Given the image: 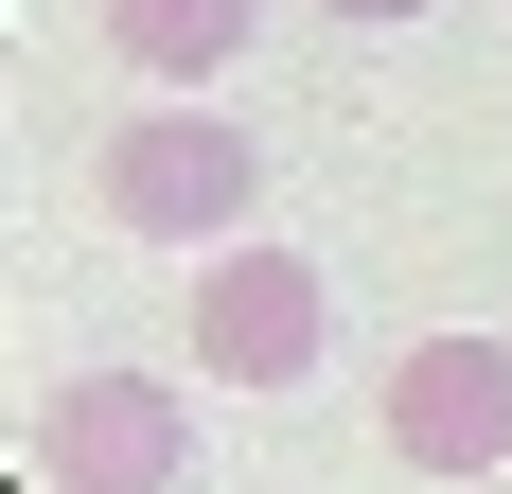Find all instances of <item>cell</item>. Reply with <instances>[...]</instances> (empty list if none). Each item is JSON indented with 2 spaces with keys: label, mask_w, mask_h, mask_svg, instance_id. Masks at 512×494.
<instances>
[{
  "label": "cell",
  "mask_w": 512,
  "mask_h": 494,
  "mask_svg": "<svg viewBox=\"0 0 512 494\" xmlns=\"http://www.w3.org/2000/svg\"><path fill=\"white\" fill-rule=\"evenodd\" d=\"M318 18H424V0H318Z\"/></svg>",
  "instance_id": "8992f818"
},
{
  "label": "cell",
  "mask_w": 512,
  "mask_h": 494,
  "mask_svg": "<svg viewBox=\"0 0 512 494\" xmlns=\"http://www.w3.org/2000/svg\"><path fill=\"white\" fill-rule=\"evenodd\" d=\"M248 36H265V0H106V53H124L142 89H212Z\"/></svg>",
  "instance_id": "5b68a950"
},
{
  "label": "cell",
  "mask_w": 512,
  "mask_h": 494,
  "mask_svg": "<svg viewBox=\"0 0 512 494\" xmlns=\"http://www.w3.org/2000/svg\"><path fill=\"white\" fill-rule=\"evenodd\" d=\"M389 459L407 477H512V336H407Z\"/></svg>",
  "instance_id": "277c9868"
},
{
  "label": "cell",
  "mask_w": 512,
  "mask_h": 494,
  "mask_svg": "<svg viewBox=\"0 0 512 494\" xmlns=\"http://www.w3.org/2000/svg\"><path fill=\"white\" fill-rule=\"evenodd\" d=\"M177 459H195V406L159 371H71L36 406V494H177Z\"/></svg>",
  "instance_id": "3957f363"
},
{
  "label": "cell",
  "mask_w": 512,
  "mask_h": 494,
  "mask_svg": "<svg viewBox=\"0 0 512 494\" xmlns=\"http://www.w3.org/2000/svg\"><path fill=\"white\" fill-rule=\"evenodd\" d=\"M265 212V142L230 124V106H142V124H106V230H142V247H248Z\"/></svg>",
  "instance_id": "6da1fadb"
},
{
  "label": "cell",
  "mask_w": 512,
  "mask_h": 494,
  "mask_svg": "<svg viewBox=\"0 0 512 494\" xmlns=\"http://www.w3.org/2000/svg\"><path fill=\"white\" fill-rule=\"evenodd\" d=\"M318 336H336V283H318L301 247H212L195 265V371L212 389H301L318 371Z\"/></svg>",
  "instance_id": "7a4b0ae2"
}]
</instances>
